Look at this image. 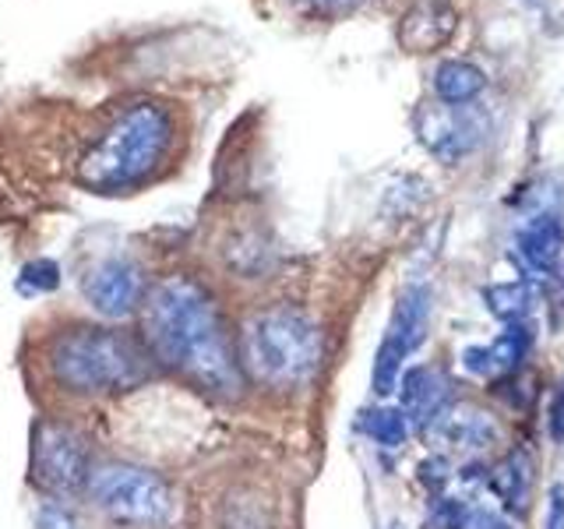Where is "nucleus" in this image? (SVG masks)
Returning a JSON list of instances; mask_svg holds the SVG:
<instances>
[{
    "instance_id": "obj_1",
    "label": "nucleus",
    "mask_w": 564,
    "mask_h": 529,
    "mask_svg": "<svg viewBox=\"0 0 564 529\" xmlns=\"http://www.w3.org/2000/svg\"><path fill=\"white\" fill-rule=\"evenodd\" d=\"M141 343L155 367L184 375L216 399H237L243 388L240 349L219 304L191 276H166L141 300Z\"/></svg>"
},
{
    "instance_id": "obj_2",
    "label": "nucleus",
    "mask_w": 564,
    "mask_h": 529,
    "mask_svg": "<svg viewBox=\"0 0 564 529\" xmlns=\"http://www.w3.org/2000/svg\"><path fill=\"white\" fill-rule=\"evenodd\" d=\"M176 152V117L166 102L138 99L120 110L78 159L75 176L93 194H131L159 181Z\"/></svg>"
},
{
    "instance_id": "obj_3",
    "label": "nucleus",
    "mask_w": 564,
    "mask_h": 529,
    "mask_svg": "<svg viewBox=\"0 0 564 529\" xmlns=\"http://www.w3.org/2000/svg\"><path fill=\"white\" fill-rule=\"evenodd\" d=\"M46 370L64 396L99 399L141 388L155 370L141 335L106 325L70 328L50 343Z\"/></svg>"
},
{
    "instance_id": "obj_4",
    "label": "nucleus",
    "mask_w": 564,
    "mask_h": 529,
    "mask_svg": "<svg viewBox=\"0 0 564 529\" xmlns=\"http://www.w3.org/2000/svg\"><path fill=\"white\" fill-rule=\"evenodd\" d=\"M243 375L269 388H300L322 367V332L293 307L254 314L240 335Z\"/></svg>"
},
{
    "instance_id": "obj_5",
    "label": "nucleus",
    "mask_w": 564,
    "mask_h": 529,
    "mask_svg": "<svg viewBox=\"0 0 564 529\" xmlns=\"http://www.w3.org/2000/svg\"><path fill=\"white\" fill-rule=\"evenodd\" d=\"M85 494L102 516L128 526H166L176 508L173 487L163 476L131 463H106L93 469Z\"/></svg>"
},
{
    "instance_id": "obj_6",
    "label": "nucleus",
    "mask_w": 564,
    "mask_h": 529,
    "mask_svg": "<svg viewBox=\"0 0 564 529\" xmlns=\"http://www.w3.org/2000/svg\"><path fill=\"white\" fill-rule=\"evenodd\" d=\"M32 476L57 498L88 490L93 455H88L85 438L70 431L67 423H40L32 438Z\"/></svg>"
},
{
    "instance_id": "obj_7",
    "label": "nucleus",
    "mask_w": 564,
    "mask_h": 529,
    "mask_svg": "<svg viewBox=\"0 0 564 529\" xmlns=\"http://www.w3.org/2000/svg\"><path fill=\"white\" fill-rule=\"evenodd\" d=\"M427 317H431V290L413 282V287H405L399 296L392 322H388L384 339L378 346L375 370H370V385H375L378 396L399 392V378L405 370V360H410V353L423 343Z\"/></svg>"
},
{
    "instance_id": "obj_8",
    "label": "nucleus",
    "mask_w": 564,
    "mask_h": 529,
    "mask_svg": "<svg viewBox=\"0 0 564 529\" xmlns=\"http://www.w3.org/2000/svg\"><path fill=\"white\" fill-rule=\"evenodd\" d=\"M85 300L102 317H128L145 300V276L131 258H106L85 276Z\"/></svg>"
},
{
    "instance_id": "obj_9",
    "label": "nucleus",
    "mask_w": 564,
    "mask_h": 529,
    "mask_svg": "<svg viewBox=\"0 0 564 529\" xmlns=\"http://www.w3.org/2000/svg\"><path fill=\"white\" fill-rule=\"evenodd\" d=\"M487 131V117L480 110H452V106H434V110L420 114V138L434 155L463 159L476 149V141Z\"/></svg>"
},
{
    "instance_id": "obj_10",
    "label": "nucleus",
    "mask_w": 564,
    "mask_h": 529,
    "mask_svg": "<svg viewBox=\"0 0 564 529\" xmlns=\"http://www.w3.org/2000/svg\"><path fill=\"white\" fill-rule=\"evenodd\" d=\"M561 255H564V223L554 212H536V216L516 234V251H511V258H516L519 272L529 282L551 279L561 264Z\"/></svg>"
},
{
    "instance_id": "obj_11",
    "label": "nucleus",
    "mask_w": 564,
    "mask_h": 529,
    "mask_svg": "<svg viewBox=\"0 0 564 529\" xmlns=\"http://www.w3.org/2000/svg\"><path fill=\"white\" fill-rule=\"evenodd\" d=\"M458 18L448 0H416L399 22V43L405 53H434L455 35Z\"/></svg>"
},
{
    "instance_id": "obj_12",
    "label": "nucleus",
    "mask_w": 564,
    "mask_h": 529,
    "mask_svg": "<svg viewBox=\"0 0 564 529\" xmlns=\"http://www.w3.org/2000/svg\"><path fill=\"white\" fill-rule=\"evenodd\" d=\"M533 349V325L529 322H511L505 325V332L487 346H466L463 349V367L476 378H494V375H508L516 370L525 353Z\"/></svg>"
},
{
    "instance_id": "obj_13",
    "label": "nucleus",
    "mask_w": 564,
    "mask_h": 529,
    "mask_svg": "<svg viewBox=\"0 0 564 529\" xmlns=\"http://www.w3.org/2000/svg\"><path fill=\"white\" fill-rule=\"evenodd\" d=\"M399 399H402V417L413 420L416 428H427L431 420H437L448 410V378L427 364H416L413 370H402Z\"/></svg>"
},
{
    "instance_id": "obj_14",
    "label": "nucleus",
    "mask_w": 564,
    "mask_h": 529,
    "mask_svg": "<svg viewBox=\"0 0 564 529\" xmlns=\"http://www.w3.org/2000/svg\"><path fill=\"white\" fill-rule=\"evenodd\" d=\"M529 481H533V458L522 449H511L498 466L490 469V490L508 511H525L529 505Z\"/></svg>"
},
{
    "instance_id": "obj_15",
    "label": "nucleus",
    "mask_w": 564,
    "mask_h": 529,
    "mask_svg": "<svg viewBox=\"0 0 564 529\" xmlns=\"http://www.w3.org/2000/svg\"><path fill=\"white\" fill-rule=\"evenodd\" d=\"M437 431L458 449H487L498 438V423L484 410H445L437 417Z\"/></svg>"
},
{
    "instance_id": "obj_16",
    "label": "nucleus",
    "mask_w": 564,
    "mask_h": 529,
    "mask_svg": "<svg viewBox=\"0 0 564 529\" xmlns=\"http://www.w3.org/2000/svg\"><path fill=\"white\" fill-rule=\"evenodd\" d=\"M484 85H487L484 71L466 64V61H445L434 71V93L441 102H448V106L476 99L484 93Z\"/></svg>"
},
{
    "instance_id": "obj_17",
    "label": "nucleus",
    "mask_w": 564,
    "mask_h": 529,
    "mask_svg": "<svg viewBox=\"0 0 564 529\" xmlns=\"http://www.w3.org/2000/svg\"><path fill=\"white\" fill-rule=\"evenodd\" d=\"M484 304L487 311L498 317V322L511 325V322H525L529 311L536 304V287L529 279H516V282H498V287L484 290Z\"/></svg>"
},
{
    "instance_id": "obj_18",
    "label": "nucleus",
    "mask_w": 564,
    "mask_h": 529,
    "mask_svg": "<svg viewBox=\"0 0 564 529\" xmlns=\"http://www.w3.org/2000/svg\"><path fill=\"white\" fill-rule=\"evenodd\" d=\"M364 434L375 438L384 449H399L405 434H410V423H405L402 410H392V406H378V410L364 413Z\"/></svg>"
},
{
    "instance_id": "obj_19",
    "label": "nucleus",
    "mask_w": 564,
    "mask_h": 529,
    "mask_svg": "<svg viewBox=\"0 0 564 529\" xmlns=\"http://www.w3.org/2000/svg\"><path fill=\"white\" fill-rule=\"evenodd\" d=\"M57 282H61L57 264L46 261V258H40V261L25 264V269H22V279H18V287H22L25 293H50L53 287H57Z\"/></svg>"
},
{
    "instance_id": "obj_20",
    "label": "nucleus",
    "mask_w": 564,
    "mask_h": 529,
    "mask_svg": "<svg viewBox=\"0 0 564 529\" xmlns=\"http://www.w3.org/2000/svg\"><path fill=\"white\" fill-rule=\"evenodd\" d=\"M35 529H78V519L70 516V508L57 501H43L35 511Z\"/></svg>"
},
{
    "instance_id": "obj_21",
    "label": "nucleus",
    "mask_w": 564,
    "mask_h": 529,
    "mask_svg": "<svg viewBox=\"0 0 564 529\" xmlns=\"http://www.w3.org/2000/svg\"><path fill=\"white\" fill-rule=\"evenodd\" d=\"M300 11L317 14V18H335V14H349L357 11L364 0H293Z\"/></svg>"
},
{
    "instance_id": "obj_22",
    "label": "nucleus",
    "mask_w": 564,
    "mask_h": 529,
    "mask_svg": "<svg viewBox=\"0 0 564 529\" xmlns=\"http://www.w3.org/2000/svg\"><path fill=\"white\" fill-rule=\"evenodd\" d=\"M546 431H551L554 445H564V381L551 392V410H546Z\"/></svg>"
},
{
    "instance_id": "obj_23",
    "label": "nucleus",
    "mask_w": 564,
    "mask_h": 529,
    "mask_svg": "<svg viewBox=\"0 0 564 529\" xmlns=\"http://www.w3.org/2000/svg\"><path fill=\"white\" fill-rule=\"evenodd\" d=\"M434 522L441 529H466L469 516H466V508L458 505V501L445 498V501H437V508H434Z\"/></svg>"
},
{
    "instance_id": "obj_24",
    "label": "nucleus",
    "mask_w": 564,
    "mask_h": 529,
    "mask_svg": "<svg viewBox=\"0 0 564 529\" xmlns=\"http://www.w3.org/2000/svg\"><path fill=\"white\" fill-rule=\"evenodd\" d=\"M543 529H564V487H551V498H546V522Z\"/></svg>"
},
{
    "instance_id": "obj_25",
    "label": "nucleus",
    "mask_w": 564,
    "mask_h": 529,
    "mask_svg": "<svg viewBox=\"0 0 564 529\" xmlns=\"http://www.w3.org/2000/svg\"><path fill=\"white\" fill-rule=\"evenodd\" d=\"M420 481L427 484V487H441L448 481V463L441 455H434V458H427V463L420 466Z\"/></svg>"
},
{
    "instance_id": "obj_26",
    "label": "nucleus",
    "mask_w": 564,
    "mask_h": 529,
    "mask_svg": "<svg viewBox=\"0 0 564 529\" xmlns=\"http://www.w3.org/2000/svg\"><path fill=\"white\" fill-rule=\"evenodd\" d=\"M392 529H399V526H392Z\"/></svg>"
}]
</instances>
